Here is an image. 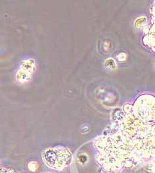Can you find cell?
<instances>
[{"mask_svg":"<svg viewBox=\"0 0 155 173\" xmlns=\"http://www.w3.org/2000/svg\"><path fill=\"white\" fill-rule=\"evenodd\" d=\"M31 74L28 72H25V71H23L22 69L19 70L17 73L16 79L19 83L25 84L26 83L29 82L31 80Z\"/></svg>","mask_w":155,"mask_h":173,"instance_id":"cell-3","label":"cell"},{"mask_svg":"<svg viewBox=\"0 0 155 173\" xmlns=\"http://www.w3.org/2000/svg\"><path fill=\"white\" fill-rule=\"evenodd\" d=\"M42 159L47 166L55 170H63L72 161V153L65 147H54L46 149L42 153Z\"/></svg>","mask_w":155,"mask_h":173,"instance_id":"cell-2","label":"cell"},{"mask_svg":"<svg viewBox=\"0 0 155 173\" xmlns=\"http://www.w3.org/2000/svg\"><path fill=\"white\" fill-rule=\"evenodd\" d=\"M107 135L98 137L96 160L106 171H119L155 154V99L142 95Z\"/></svg>","mask_w":155,"mask_h":173,"instance_id":"cell-1","label":"cell"},{"mask_svg":"<svg viewBox=\"0 0 155 173\" xmlns=\"http://www.w3.org/2000/svg\"><path fill=\"white\" fill-rule=\"evenodd\" d=\"M34 66H35V62L33 59H29V60L22 62L21 69L31 74L34 70Z\"/></svg>","mask_w":155,"mask_h":173,"instance_id":"cell-4","label":"cell"},{"mask_svg":"<svg viewBox=\"0 0 155 173\" xmlns=\"http://www.w3.org/2000/svg\"><path fill=\"white\" fill-rule=\"evenodd\" d=\"M0 173H16L14 171L11 170L10 168H5L2 166L0 164Z\"/></svg>","mask_w":155,"mask_h":173,"instance_id":"cell-5","label":"cell"},{"mask_svg":"<svg viewBox=\"0 0 155 173\" xmlns=\"http://www.w3.org/2000/svg\"><path fill=\"white\" fill-rule=\"evenodd\" d=\"M37 163H34V162H31L29 163V165H31V167H28L30 171H34L37 170Z\"/></svg>","mask_w":155,"mask_h":173,"instance_id":"cell-6","label":"cell"}]
</instances>
